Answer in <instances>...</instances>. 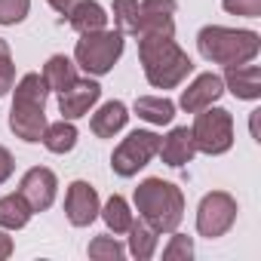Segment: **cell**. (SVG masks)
I'll use <instances>...</instances> for the list:
<instances>
[{
  "instance_id": "1",
  "label": "cell",
  "mask_w": 261,
  "mask_h": 261,
  "mask_svg": "<svg viewBox=\"0 0 261 261\" xmlns=\"http://www.w3.org/2000/svg\"><path fill=\"white\" fill-rule=\"evenodd\" d=\"M139 59L154 89H175L194 71L191 56L172 37H157V34L139 37Z\"/></svg>"
},
{
  "instance_id": "2",
  "label": "cell",
  "mask_w": 261,
  "mask_h": 261,
  "mask_svg": "<svg viewBox=\"0 0 261 261\" xmlns=\"http://www.w3.org/2000/svg\"><path fill=\"white\" fill-rule=\"evenodd\" d=\"M136 209L157 233H172L185 218V194L172 181L145 178L136 188Z\"/></svg>"
},
{
  "instance_id": "3",
  "label": "cell",
  "mask_w": 261,
  "mask_h": 261,
  "mask_svg": "<svg viewBox=\"0 0 261 261\" xmlns=\"http://www.w3.org/2000/svg\"><path fill=\"white\" fill-rule=\"evenodd\" d=\"M46 95L49 86L43 80V74H25L16 83V98H13V111H10V129L22 139V142H40L43 129H46Z\"/></svg>"
},
{
  "instance_id": "4",
  "label": "cell",
  "mask_w": 261,
  "mask_h": 261,
  "mask_svg": "<svg viewBox=\"0 0 261 261\" xmlns=\"http://www.w3.org/2000/svg\"><path fill=\"white\" fill-rule=\"evenodd\" d=\"M197 49L206 62L215 65H246L258 56L261 49V37L255 31H237V28H221V25H209L197 34Z\"/></svg>"
},
{
  "instance_id": "5",
  "label": "cell",
  "mask_w": 261,
  "mask_h": 261,
  "mask_svg": "<svg viewBox=\"0 0 261 261\" xmlns=\"http://www.w3.org/2000/svg\"><path fill=\"white\" fill-rule=\"evenodd\" d=\"M123 56V34L120 31H89V34H80L77 40V49H74V59L77 65L86 71V74H108L114 68V62Z\"/></svg>"
},
{
  "instance_id": "6",
  "label": "cell",
  "mask_w": 261,
  "mask_h": 261,
  "mask_svg": "<svg viewBox=\"0 0 261 261\" xmlns=\"http://www.w3.org/2000/svg\"><path fill=\"white\" fill-rule=\"evenodd\" d=\"M191 136H194V148L209 154V157L230 151V145H233V117H230V111L212 108V105L197 111Z\"/></svg>"
},
{
  "instance_id": "7",
  "label": "cell",
  "mask_w": 261,
  "mask_h": 261,
  "mask_svg": "<svg viewBox=\"0 0 261 261\" xmlns=\"http://www.w3.org/2000/svg\"><path fill=\"white\" fill-rule=\"evenodd\" d=\"M157 151H160V136L157 133H148V129H136V133H129L120 142V148L114 151L111 169L120 178H133L139 169H145L154 160Z\"/></svg>"
},
{
  "instance_id": "8",
  "label": "cell",
  "mask_w": 261,
  "mask_h": 261,
  "mask_svg": "<svg viewBox=\"0 0 261 261\" xmlns=\"http://www.w3.org/2000/svg\"><path fill=\"white\" fill-rule=\"evenodd\" d=\"M237 221V200L224 191H212L203 197L200 209H197V230L200 237H224Z\"/></svg>"
},
{
  "instance_id": "9",
  "label": "cell",
  "mask_w": 261,
  "mask_h": 261,
  "mask_svg": "<svg viewBox=\"0 0 261 261\" xmlns=\"http://www.w3.org/2000/svg\"><path fill=\"white\" fill-rule=\"evenodd\" d=\"M175 0H142L139 4V31L136 37L157 34V37H172L175 34Z\"/></svg>"
},
{
  "instance_id": "10",
  "label": "cell",
  "mask_w": 261,
  "mask_h": 261,
  "mask_svg": "<svg viewBox=\"0 0 261 261\" xmlns=\"http://www.w3.org/2000/svg\"><path fill=\"white\" fill-rule=\"evenodd\" d=\"M56 188H59L56 172L46 169V166H34V169H28V172L22 175L19 194L28 200V206H31L34 212H43V209L53 206V200H56Z\"/></svg>"
},
{
  "instance_id": "11",
  "label": "cell",
  "mask_w": 261,
  "mask_h": 261,
  "mask_svg": "<svg viewBox=\"0 0 261 261\" xmlns=\"http://www.w3.org/2000/svg\"><path fill=\"white\" fill-rule=\"evenodd\" d=\"M65 215L74 227H86L98 218V194L89 181H74L65 194Z\"/></svg>"
},
{
  "instance_id": "12",
  "label": "cell",
  "mask_w": 261,
  "mask_h": 261,
  "mask_svg": "<svg viewBox=\"0 0 261 261\" xmlns=\"http://www.w3.org/2000/svg\"><path fill=\"white\" fill-rule=\"evenodd\" d=\"M101 98V86L95 80H74L68 89L59 92V111H62V120H77V117H86L89 108Z\"/></svg>"
},
{
  "instance_id": "13",
  "label": "cell",
  "mask_w": 261,
  "mask_h": 261,
  "mask_svg": "<svg viewBox=\"0 0 261 261\" xmlns=\"http://www.w3.org/2000/svg\"><path fill=\"white\" fill-rule=\"evenodd\" d=\"M221 92H224V80H221L218 74H200V77L181 92V108H185L188 114H197V111L215 105V101L221 98Z\"/></svg>"
},
{
  "instance_id": "14",
  "label": "cell",
  "mask_w": 261,
  "mask_h": 261,
  "mask_svg": "<svg viewBox=\"0 0 261 261\" xmlns=\"http://www.w3.org/2000/svg\"><path fill=\"white\" fill-rule=\"evenodd\" d=\"M157 154L163 157L166 166H175V169L185 166V163H191L194 154H197L191 129H188V126H175L166 139H160V151H157Z\"/></svg>"
},
{
  "instance_id": "15",
  "label": "cell",
  "mask_w": 261,
  "mask_h": 261,
  "mask_svg": "<svg viewBox=\"0 0 261 261\" xmlns=\"http://www.w3.org/2000/svg\"><path fill=\"white\" fill-rule=\"evenodd\" d=\"M224 83L237 98H246V101L261 98V71H258V65H249V62L246 65H230L224 71Z\"/></svg>"
},
{
  "instance_id": "16",
  "label": "cell",
  "mask_w": 261,
  "mask_h": 261,
  "mask_svg": "<svg viewBox=\"0 0 261 261\" xmlns=\"http://www.w3.org/2000/svg\"><path fill=\"white\" fill-rule=\"evenodd\" d=\"M68 22L77 34H89V31H101L108 25V13L101 10V4L95 0H77L68 13Z\"/></svg>"
},
{
  "instance_id": "17",
  "label": "cell",
  "mask_w": 261,
  "mask_h": 261,
  "mask_svg": "<svg viewBox=\"0 0 261 261\" xmlns=\"http://www.w3.org/2000/svg\"><path fill=\"white\" fill-rule=\"evenodd\" d=\"M126 120H129V114H126V105L123 101H108V105H101L95 114H92V133L98 136V139H114L120 129L126 126Z\"/></svg>"
},
{
  "instance_id": "18",
  "label": "cell",
  "mask_w": 261,
  "mask_h": 261,
  "mask_svg": "<svg viewBox=\"0 0 261 261\" xmlns=\"http://www.w3.org/2000/svg\"><path fill=\"white\" fill-rule=\"evenodd\" d=\"M34 209L28 206V200L22 194H7V197H0V227H7V230H19L31 221Z\"/></svg>"
},
{
  "instance_id": "19",
  "label": "cell",
  "mask_w": 261,
  "mask_h": 261,
  "mask_svg": "<svg viewBox=\"0 0 261 261\" xmlns=\"http://www.w3.org/2000/svg\"><path fill=\"white\" fill-rule=\"evenodd\" d=\"M40 142H43L46 151H53V154H68V151H74V145H77V126H74L71 120L46 123Z\"/></svg>"
},
{
  "instance_id": "20",
  "label": "cell",
  "mask_w": 261,
  "mask_h": 261,
  "mask_svg": "<svg viewBox=\"0 0 261 261\" xmlns=\"http://www.w3.org/2000/svg\"><path fill=\"white\" fill-rule=\"evenodd\" d=\"M43 80H46L49 89L62 92V89H68V86L77 80V65H74L68 56H53V59L43 65Z\"/></svg>"
},
{
  "instance_id": "21",
  "label": "cell",
  "mask_w": 261,
  "mask_h": 261,
  "mask_svg": "<svg viewBox=\"0 0 261 261\" xmlns=\"http://www.w3.org/2000/svg\"><path fill=\"white\" fill-rule=\"evenodd\" d=\"M136 114L154 126H163V123H172L175 105L169 98H160V95H142V98H136Z\"/></svg>"
},
{
  "instance_id": "22",
  "label": "cell",
  "mask_w": 261,
  "mask_h": 261,
  "mask_svg": "<svg viewBox=\"0 0 261 261\" xmlns=\"http://www.w3.org/2000/svg\"><path fill=\"white\" fill-rule=\"evenodd\" d=\"M129 233V252H133L139 261H148L154 252H157V230L148 224V221H133V227L126 230Z\"/></svg>"
},
{
  "instance_id": "23",
  "label": "cell",
  "mask_w": 261,
  "mask_h": 261,
  "mask_svg": "<svg viewBox=\"0 0 261 261\" xmlns=\"http://www.w3.org/2000/svg\"><path fill=\"white\" fill-rule=\"evenodd\" d=\"M101 212V218H105V224H108V230H114V233H126L129 227H133V212H129V203L123 200V197H111L108 203H105V209H98Z\"/></svg>"
},
{
  "instance_id": "24",
  "label": "cell",
  "mask_w": 261,
  "mask_h": 261,
  "mask_svg": "<svg viewBox=\"0 0 261 261\" xmlns=\"http://www.w3.org/2000/svg\"><path fill=\"white\" fill-rule=\"evenodd\" d=\"M114 22L120 34L139 31V0H114Z\"/></svg>"
},
{
  "instance_id": "25",
  "label": "cell",
  "mask_w": 261,
  "mask_h": 261,
  "mask_svg": "<svg viewBox=\"0 0 261 261\" xmlns=\"http://www.w3.org/2000/svg\"><path fill=\"white\" fill-rule=\"evenodd\" d=\"M123 252H126V249H123L114 237H95V240L89 243V258H95V261H120Z\"/></svg>"
},
{
  "instance_id": "26",
  "label": "cell",
  "mask_w": 261,
  "mask_h": 261,
  "mask_svg": "<svg viewBox=\"0 0 261 261\" xmlns=\"http://www.w3.org/2000/svg\"><path fill=\"white\" fill-rule=\"evenodd\" d=\"M31 10V0H0V25H19Z\"/></svg>"
},
{
  "instance_id": "27",
  "label": "cell",
  "mask_w": 261,
  "mask_h": 261,
  "mask_svg": "<svg viewBox=\"0 0 261 261\" xmlns=\"http://www.w3.org/2000/svg\"><path fill=\"white\" fill-rule=\"evenodd\" d=\"M191 255H194V243H191V237L172 230V240H169V246L163 249V258H166V261H178V258L188 261Z\"/></svg>"
},
{
  "instance_id": "28",
  "label": "cell",
  "mask_w": 261,
  "mask_h": 261,
  "mask_svg": "<svg viewBox=\"0 0 261 261\" xmlns=\"http://www.w3.org/2000/svg\"><path fill=\"white\" fill-rule=\"evenodd\" d=\"M221 7L230 16H246V19H258L261 16V0H221Z\"/></svg>"
},
{
  "instance_id": "29",
  "label": "cell",
  "mask_w": 261,
  "mask_h": 261,
  "mask_svg": "<svg viewBox=\"0 0 261 261\" xmlns=\"http://www.w3.org/2000/svg\"><path fill=\"white\" fill-rule=\"evenodd\" d=\"M13 80H16V65H13V59H0V98L13 89Z\"/></svg>"
},
{
  "instance_id": "30",
  "label": "cell",
  "mask_w": 261,
  "mask_h": 261,
  "mask_svg": "<svg viewBox=\"0 0 261 261\" xmlns=\"http://www.w3.org/2000/svg\"><path fill=\"white\" fill-rule=\"evenodd\" d=\"M13 169H16V160H13V154L0 145V185H4L10 175H13Z\"/></svg>"
},
{
  "instance_id": "31",
  "label": "cell",
  "mask_w": 261,
  "mask_h": 261,
  "mask_svg": "<svg viewBox=\"0 0 261 261\" xmlns=\"http://www.w3.org/2000/svg\"><path fill=\"white\" fill-rule=\"evenodd\" d=\"M13 255V237H7L4 230H0V261Z\"/></svg>"
},
{
  "instance_id": "32",
  "label": "cell",
  "mask_w": 261,
  "mask_h": 261,
  "mask_svg": "<svg viewBox=\"0 0 261 261\" xmlns=\"http://www.w3.org/2000/svg\"><path fill=\"white\" fill-rule=\"evenodd\" d=\"M46 4H49V7H53L56 13H62V16H68V13H71V7L77 4V0H46Z\"/></svg>"
},
{
  "instance_id": "33",
  "label": "cell",
  "mask_w": 261,
  "mask_h": 261,
  "mask_svg": "<svg viewBox=\"0 0 261 261\" xmlns=\"http://www.w3.org/2000/svg\"><path fill=\"white\" fill-rule=\"evenodd\" d=\"M0 59H13V56H10V43H7L4 37H0Z\"/></svg>"
}]
</instances>
